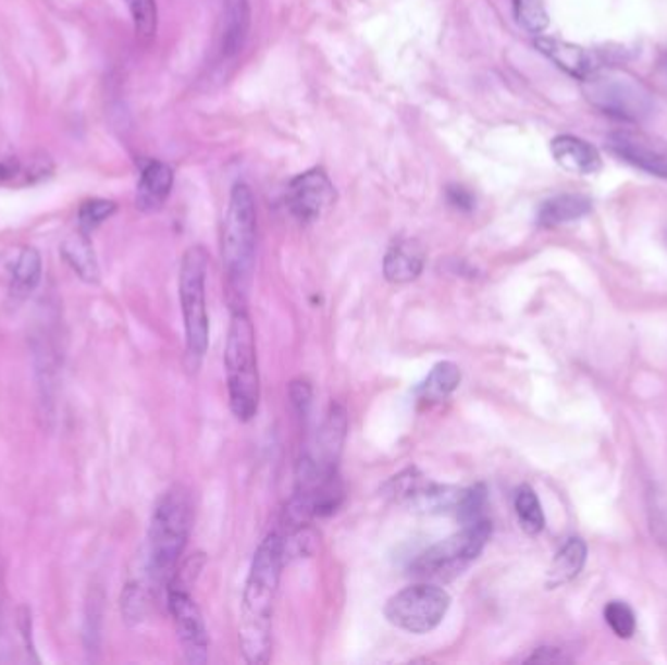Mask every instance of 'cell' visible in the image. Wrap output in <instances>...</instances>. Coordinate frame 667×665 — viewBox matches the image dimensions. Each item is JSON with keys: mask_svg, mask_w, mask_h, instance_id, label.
<instances>
[{"mask_svg": "<svg viewBox=\"0 0 667 665\" xmlns=\"http://www.w3.org/2000/svg\"><path fill=\"white\" fill-rule=\"evenodd\" d=\"M425 266V248L416 238H403L393 244L383 260L386 282L395 285L412 283L422 275Z\"/></svg>", "mask_w": 667, "mask_h": 665, "instance_id": "13", "label": "cell"}, {"mask_svg": "<svg viewBox=\"0 0 667 665\" xmlns=\"http://www.w3.org/2000/svg\"><path fill=\"white\" fill-rule=\"evenodd\" d=\"M605 620L612 627L613 632L619 638H630L637 630V618L627 603L612 601L605 607Z\"/></svg>", "mask_w": 667, "mask_h": 665, "instance_id": "27", "label": "cell"}, {"mask_svg": "<svg viewBox=\"0 0 667 665\" xmlns=\"http://www.w3.org/2000/svg\"><path fill=\"white\" fill-rule=\"evenodd\" d=\"M250 26L248 0H225L223 10V53L233 57L245 46Z\"/></svg>", "mask_w": 667, "mask_h": 665, "instance_id": "21", "label": "cell"}, {"mask_svg": "<svg viewBox=\"0 0 667 665\" xmlns=\"http://www.w3.org/2000/svg\"><path fill=\"white\" fill-rule=\"evenodd\" d=\"M22 176V164L18 159L9 157V159H0V184L12 182L14 178Z\"/></svg>", "mask_w": 667, "mask_h": 665, "instance_id": "33", "label": "cell"}, {"mask_svg": "<svg viewBox=\"0 0 667 665\" xmlns=\"http://www.w3.org/2000/svg\"><path fill=\"white\" fill-rule=\"evenodd\" d=\"M386 496L398 504L412 507L413 512L423 514H449L459 512L465 497V490L457 487L435 484L423 477L418 469H406L388 480Z\"/></svg>", "mask_w": 667, "mask_h": 665, "instance_id": "9", "label": "cell"}, {"mask_svg": "<svg viewBox=\"0 0 667 665\" xmlns=\"http://www.w3.org/2000/svg\"><path fill=\"white\" fill-rule=\"evenodd\" d=\"M174 186V170L166 162L151 160L141 172L137 184V207L145 213L159 211L166 204Z\"/></svg>", "mask_w": 667, "mask_h": 665, "instance_id": "17", "label": "cell"}, {"mask_svg": "<svg viewBox=\"0 0 667 665\" xmlns=\"http://www.w3.org/2000/svg\"><path fill=\"white\" fill-rule=\"evenodd\" d=\"M283 566L282 534L273 531L258 546L245 586L238 640L248 664H268L272 656L273 605Z\"/></svg>", "mask_w": 667, "mask_h": 665, "instance_id": "1", "label": "cell"}, {"mask_svg": "<svg viewBox=\"0 0 667 665\" xmlns=\"http://www.w3.org/2000/svg\"><path fill=\"white\" fill-rule=\"evenodd\" d=\"M492 534L490 519L462 525L459 533L430 546L413 561L410 570L423 581H452L479 558Z\"/></svg>", "mask_w": 667, "mask_h": 665, "instance_id": "6", "label": "cell"}, {"mask_svg": "<svg viewBox=\"0 0 667 665\" xmlns=\"http://www.w3.org/2000/svg\"><path fill=\"white\" fill-rule=\"evenodd\" d=\"M61 254L81 280H85L86 283H98L100 268L96 262L95 248L86 233L81 231L65 238V243L61 244Z\"/></svg>", "mask_w": 667, "mask_h": 665, "instance_id": "20", "label": "cell"}, {"mask_svg": "<svg viewBox=\"0 0 667 665\" xmlns=\"http://www.w3.org/2000/svg\"><path fill=\"white\" fill-rule=\"evenodd\" d=\"M585 558H588V546L582 539L580 537L568 539L551 563L546 574V588L555 590L572 581L582 571Z\"/></svg>", "mask_w": 667, "mask_h": 665, "instance_id": "19", "label": "cell"}, {"mask_svg": "<svg viewBox=\"0 0 667 665\" xmlns=\"http://www.w3.org/2000/svg\"><path fill=\"white\" fill-rule=\"evenodd\" d=\"M452 607L449 593L432 581H420L408 586L386 601L385 617L393 627L425 635L442 625Z\"/></svg>", "mask_w": 667, "mask_h": 665, "instance_id": "7", "label": "cell"}, {"mask_svg": "<svg viewBox=\"0 0 667 665\" xmlns=\"http://www.w3.org/2000/svg\"><path fill=\"white\" fill-rule=\"evenodd\" d=\"M7 652V583L4 568L0 563V657Z\"/></svg>", "mask_w": 667, "mask_h": 665, "instance_id": "32", "label": "cell"}, {"mask_svg": "<svg viewBox=\"0 0 667 665\" xmlns=\"http://www.w3.org/2000/svg\"><path fill=\"white\" fill-rule=\"evenodd\" d=\"M551 152L563 169L572 174H597L602 170V157L590 143L573 135H560L551 143Z\"/></svg>", "mask_w": 667, "mask_h": 665, "instance_id": "15", "label": "cell"}, {"mask_svg": "<svg viewBox=\"0 0 667 665\" xmlns=\"http://www.w3.org/2000/svg\"><path fill=\"white\" fill-rule=\"evenodd\" d=\"M225 373L231 410L240 422H250L260 404V373L255 327L246 309L233 310L225 346Z\"/></svg>", "mask_w": 667, "mask_h": 665, "instance_id": "4", "label": "cell"}, {"mask_svg": "<svg viewBox=\"0 0 667 665\" xmlns=\"http://www.w3.org/2000/svg\"><path fill=\"white\" fill-rule=\"evenodd\" d=\"M516 514L521 529L529 534H539L545 529V514L535 490L521 487L516 492Z\"/></svg>", "mask_w": 667, "mask_h": 665, "instance_id": "24", "label": "cell"}, {"mask_svg": "<svg viewBox=\"0 0 667 665\" xmlns=\"http://www.w3.org/2000/svg\"><path fill=\"white\" fill-rule=\"evenodd\" d=\"M289 394H292V403L297 410L301 414H307L309 410L310 401H312V389L307 381H295L289 386Z\"/></svg>", "mask_w": 667, "mask_h": 665, "instance_id": "30", "label": "cell"}, {"mask_svg": "<svg viewBox=\"0 0 667 665\" xmlns=\"http://www.w3.org/2000/svg\"><path fill=\"white\" fill-rule=\"evenodd\" d=\"M609 149L632 167L667 178V149L664 143L642 132H617L609 135Z\"/></svg>", "mask_w": 667, "mask_h": 665, "instance_id": "12", "label": "cell"}, {"mask_svg": "<svg viewBox=\"0 0 667 665\" xmlns=\"http://www.w3.org/2000/svg\"><path fill=\"white\" fill-rule=\"evenodd\" d=\"M527 662H545V664H551V662H563V656L556 652L555 648H539L533 656L527 657Z\"/></svg>", "mask_w": 667, "mask_h": 665, "instance_id": "34", "label": "cell"}, {"mask_svg": "<svg viewBox=\"0 0 667 665\" xmlns=\"http://www.w3.org/2000/svg\"><path fill=\"white\" fill-rule=\"evenodd\" d=\"M459 384H461V369L452 361H442L433 367L432 373L416 389V396L425 404L442 403L449 394L457 391Z\"/></svg>", "mask_w": 667, "mask_h": 665, "instance_id": "22", "label": "cell"}, {"mask_svg": "<svg viewBox=\"0 0 667 665\" xmlns=\"http://www.w3.org/2000/svg\"><path fill=\"white\" fill-rule=\"evenodd\" d=\"M447 201L455 209H461V211H472L474 209V196L470 194L469 189L462 188V186H449L447 188Z\"/></svg>", "mask_w": 667, "mask_h": 665, "instance_id": "31", "label": "cell"}, {"mask_svg": "<svg viewBox=\"0 0 667 665\" xmlns=\"http://www.w3.org/2000/svg\"><path fill=\"white\" fill-rule=\"evenodd\" d=\"M583 85L590 103L617 120L637 122L652 108L649 90L637 78L625 73L595 71L583 81Z\"/></svg>", "mask_w": 667, "mask_h": 665, "instance_id": "8", "label": "cell"}, {"mask_svg": "<svg viewBox=\"0 0 667 665\" xmlns=\"http://www.w3.org/2000/svg\"><path fill=\"white\" fill-rule=\"evenodd\" d=\"M0 85H2V78H0Z\"/></svg>", "mask_w": 667, "mask_h": 665, "instance_id": "35", "label": "cell"}, {"mask_svg": "<svg viewBox=\"0 0 667 665\" xmlns=\"http://www.w3.org/2000/svg\"><path fill=\"white\" fill-rule=\"evenodd\" d=\"M516 19L527 32L541 34L548 28L545 0H514Z\"/></svg>", "mask_w": 667, "mask_h": 665, "instance_id": "25", "label": "cell"}, {"mask_svg": "<svg viewBox=\"0 0 667 665\" xmlns=\"http://www.w3.org/2000/svg\"><path fill=\"white\" fill-rule=\"evenodd\" d=\"M169 609L176 625L180 644L188 664H206L209 638L198 603L189 595L184 583L170 581Z\"/></svg>", "mask_w": 667, "mask_h": 665, "instance_id": "10", "label": "cell"}, {"mask_svg": "<svg viewBox=\"0 0 667 665\" xmlns=\"http://www.w3.org/2000/svg\"><path fill=\"white\" fill-rule=\"evenodd\" d=\"M346 431H348V416L346 410L332 404L329 418L319 431V440H317V453L310 455V459L314 460L322 470H336L338 465L339 453L346 441Z\"/></svg>", "mask_w": 667, "mask_h": 665, "instance_id": "16", "label": "cell"}, {"mask_svg": "<svg viewBox=\"0 0 667 665\" xmlns=\"http://www.w3.org/2000/svg\"><path fill=\"white\" fill-rule=\"evenodd\" d=\"M535 48L555 63L558 69H563L565 73L578 78V81H585L588 76L597 71L593 56L588 49L580 48L576 44L565 41V39L543 38L535 39Z\"/></svg>", "mask_w": 667, "mask_h": 665, "instance_id": "14", "label": "cell"}, {"mask_svg": "<svg viewBox=\"0 0 667 665\" xmlns=\"http://www.w3.org/2000/svg\"><path fill=\"white\" fill-rule=\"evenodd\" d=\"M650 524H652V533L656 534L658 543L666 549L667 553V504L664 497L652 496Z\"/></svg>", "mask_w": 667, "mask_h": 665, "instance_id": "29", "label": "cell"}, {"mask_svg": "<svg viewBox=\"0 0 667 665\" xmlns=\"http://www.w3.org/2000/svg\"><path fill=\"white\" fill-rule=\"evenodd\" d=\"M132 12L133 24L143 38H151L157 29V2L155 0H125Z\"/></svg>", "mask_w": 667, "mask_h": 665, "instance_id": "28", "label": "cell"}, {"mask_svg": "<svg viewBox=\"0 0 667 665\" xmlns=\"http://www.w3.org/2000/svg\"><path fill=\"white\" fill-rule=\"evenodd\" d=\"M41 282V256L36 248H24L12 270L10 297L20 303L28 299Z\"/></svg>", "mask_w": 667, "mask_h": 665, "instance_id": "23", "label": "cell"}, {"mask_svg": "<svg viewBox=\"0 0 667 665\" xmlns=\"http://www.w3.org/2000/svg\"><path fill=\"white\" fill-rule=\"evenodd\" d=\"M592 211V201L588 197L578 194H560V196L546 199L543 206L539 207L536 223L541 226L565 225L572 223Z\"/></svg>", "mask_w": 667, "mask_h": 665, "instance_id": "18", "label": "cell"}, {"mask_svg": "<svg viewBox=\"0 0 667 665\" xmlns=\"http://www.w3.org/2000/svg\"><path fill=\"white\" fill-rule=\"evenodd\" d=\"M118 211V206L110 199H88L78 209V226L81 231L90 235L95 229L102 225Z\"/></svg>", "mask_w": 667, "mask_h": 665, "instance_id": "26", "label": "cell"}, {"mask_svg": "<svg viewBox=\"0 0 667 665\" xmlns=\"http://www.w3.org/2000/svg\"><path fill=\"white\" fill-rule=\"evenodd\" d=\"M285 201L297 221L314 223L334 206L336 189L326 170L317 167L305 170L289 182Z\"/></svg>", "mask_w": 667, "mask_h": 665, "instance_id": "11", "label": "cell"}, {"mask_svg": "<svg viewBox=\"0 0 667 665\" xmlns=\"http://www.w3.org/2000/svg\"><path fill=\"white\" fill-rule=\"evenodd\" d=\"M209 254L203 246H189L180 266V303L186 329L189 366L198 369L209 346V317L206 305V278Z\"/></svg>", "mask_w": 667, "mask_h": 665, "instance_id": "5", "label": "cell"}, {"mask_svg": "<svg viewBox=\"0 0 667 665\" xmlns=\"http://www.w3.org/2000/svg\"><path fill=\"white\" fill-rule=\"evenodd\" d=\"M192 519L194 506L186 488L176 484L159 497L147 534V566L155 580L162 583L174 580V571L188 544Z\"/></svg>", "mask_w": 667, "mask_h": 665, "instance_id": "3", "label": "cell"}, {"mask_svg": "<svg viewBox=\"0 0 667 665\" xmlns=\"http://www.w3.org/2000/svg\"><path fill=\"white\" fill-rule=\"evenodd\" d=\"M256 235L258 217L255 196L252 189L240 182L231 192L223 225V268L231 310L246 309L248 291L255 275Z\"/></svg>", "mask_w": 667, "mask_h": 665, "instance_id": "2", "label": "cell"}]
</instances>
